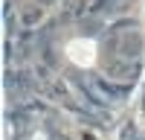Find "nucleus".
<instances>
[{"label": "nucleus", "mask_w": 145, "mask_h": 140, "mask_svg": "<svg viewBox=\"0 0 145 140\" xmlns=\"http://www.w3.org/2000/svg\"><path fill=\"white\" fill-rule=\"evenodd\" d=\"M38 18H41V12H38V9H32V12H26V18H23V20H26V23H35Z\"/></svg>", "instance_id": "1"}]
</instances>
